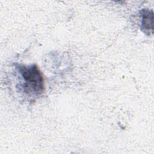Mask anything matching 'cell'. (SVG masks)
I'll use <instances>...</instances> for the list:
<instances>
[{
  "instance_id": "obj_1",
  "label": "cell",
  "mask_w": 154,
  "mask_h": 154,
  "mask_svg": "<svg viewBox=\"0 0 154 154\" xmlns=\"http://www.w3.org/2000/svg\"><path fill=\"white\" fill-rule=\"evenodd\" d=\"M17 69L22 78V88L29 95L38 96L44 91V79L42 72L35 64L20 66Z\"/></svg>"
},
{
  "instance_id": "obj_2",
  "label": "cell",
  "mask_w": 154,
  "mask_h": 154,
  "mask_svg": "<svg viewBox=\"0 0 154 154\" xmlns=\"http://www.w3.org/2000/svg\"><path fill=\"white\" fill-rule=\"evenodd\" d=\"M141 25L143 31L147 34H152L153 28V16L152 10L143 9L140 11Z\"/></svg>"
}]
</instances>
